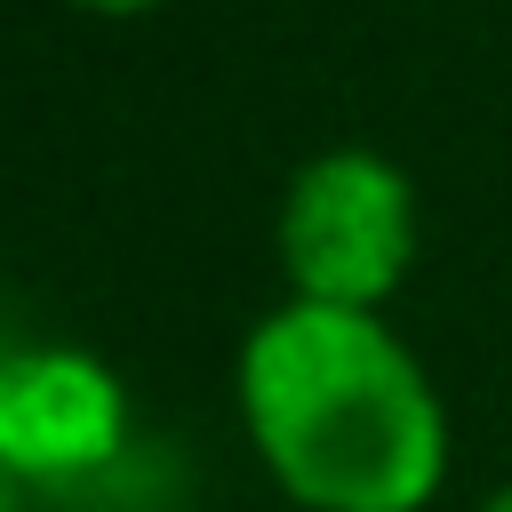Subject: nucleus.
Instances as JSON below:
<instances>
[{
    "mask_svg": "<svg viewBox=\"0 0 512 512\" xmlns=\"http://www.w3.org/2000/svg\"><path fill=\"white\" fill-rule=\"evenodd\" d=\"M0 512H24V480H16L8 464H0Z\"/></svg>",
    "mask_w": 512,
    "mask_h": 512,
    "instance_id": "5",
    "label": "nucleus"
},
{
    "mask_svg": "<svg viewBox=\"0 0 512 512\" xmlns=\"http://www.w3.org/2000/svg\"><path fill=\"white\" fill-rule=\"evenodd\" d=\"M128 440L120 376L88 352L40 344L0 360V464L16 480H80Z\"/></svg>",
    "mask_w": 512,
    "mask_h": 512,
    "instance_id": "3",
    "label": "nucleus"
},
{
    "mask_svg": "<svg viewBox=\"0 0 512 512\" xmlns=\"http://www.w3.org/2000/svg\"><path fill=\"white\" fill-rule=\"evenodd\" d=\"M416 256V200L408 176L384 152H320L296 168L280 208V264L296 280V304L368 312L400 288Z\"/></svg>",
    "mask_w": 512,
    "mask_h": 512,
    "instance_id": "2",
    "label": "nucleus"
},
{
    "mask_svg": "<svg viewBox=\"0 0 512 512\" xmlns=\"http://www.w3.org/2000/svg\"><path fill=\"white\" fill-rule=\"evenodd\" d=\"M72 8H96V16H144V8H160V0H72Z\"/></svg>",
    "mask_w": 512,
    "mask_h": 512,
    "instance_id": "4",
    "label": "nucleus"
},
{
    "mask_svg": "<svg viewBox=\"0 0 512 512\" xmlns=\"http://www.w3.org/2000/svg\"><path fill=\"white\" fill-rule=\"evenodd\" d=\"M480 512H512V488H496V496H488V504H480Z\"/></svg>",
    "mask_w": 512,
    "mask_h": 512,
    "instance_id": "6",
    "label": "nucleus"
},
{
    "mask_svg": "<svg viewBox=\"0 0 512 512\" xmlns=\"http://www.w3.org/2000/svg\"><path fill=\"white\" fill-rule=\"evenodd\" d=\"M240 416L272 480L312 512H424L448 472V416L376 312L288 304L240 352Z\"/></svg>",
    "mask_w": 512,
    "mask_h": 512,
    "instance_id": "1",
    "label": "nucleus"
}]
</instances>
